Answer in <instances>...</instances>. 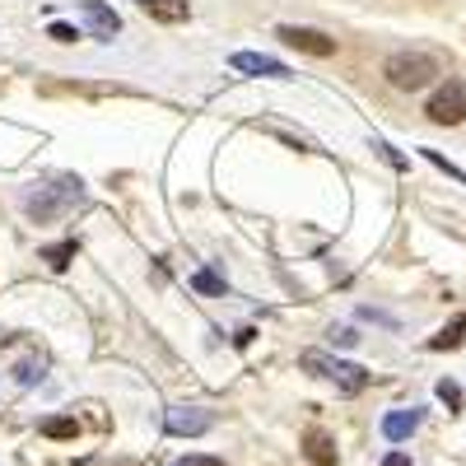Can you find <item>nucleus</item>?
<instances>
[{
    "mask_svg": "<svg viewBox=\"0 0 466 466\" xmlns=\"http://www.w3.org/2000/svg\"><path fill=\"white\" fill-rule=\"evenodd\" d=\"M382 75L387 85L401 89V94H415V89H430L434 75H439V61L430 52H392L382 61Z\"/></svg>",
    "mask_w": 466,
    "mask_h": 466,
    "instance_id": "f257e3e1",
    "label": "nucleus"
},
{
    "mask_svg": "<svg viewBox=\"0 0 466 466\" xmlns=\"http://www.w3.org/2000/svg\"><path fill=\"white\" fill-rule=\"evenodd\" d=\"M424 112H430L434 127H461V122H466V85H461V80H448V85L430 98V107H424Z\"/></svg>",
    "mask_w": 466,
    "mask_h": 466,
    "instance_id": "f03ea898",
    "label": "nucleus"
},
{
    "mask_svg": "<svg viewBox=\"0 0 466 466\" xmlns=\"http://www.w3.org/2000/svg\"><path fill=\"white\" fill-rule=\"evenodd\" d=\"M80 182H61V187H47V191H33V197L24 201V210L33 215V219H52V215H61L66 206H80Z\"/></svg>",
    "mask_w": 466,
    "mask_h": 466,
    "instance_id": "7ed1b4c3",
    "label": "nucleus"
},
{
    "mask_svg": "<svg viewBox=\"0 0 466 466\" xmlns=\"http://www.w3.org/2000/svg\"><path fill=\"white\" fill-rule=\"evenodd\" d=\"M303 369H318L322 378H331V382L340 387V392H350V397H355V392H364V387H369V373H364L360 364H345V360H322V355H303Z\"/></svg>",
    "mask_w": 466,
    "mask_h": 466,
    "instance_id": "20e7f679",
    "label": "nucleus"
},
{
    "mask_svg": "<svg viewBox=\"0 0 466 466\" xmlns=\"http://www.w3.org/2000/svg\"><path fill=\"white\" fill-rule=\"evenodd\" d=\"M276 37L294 52H308V56H336V37L318 33V28H303V24H280Z\"/></svg>",
    "mask_w": 466,
    "mask_h": 466,
    "instance_id": "39448f33",
    "label": "nucleus"
},
{
    "mask_svg": "<svg viewBox=\"0 0 466 466\" xmlns=\"http://www.w3.org/2000/svg\"><path fill=\"white\" fill-rule=\"evenodd\" d=\"M210 424H215V420H210V410H201V406H173L168 420H164V430H168L173 439H201Z\"/></svg>",
    "mask_w": 466,
    "mask_h": 466,
    "instance_id": "423d86ee",
    "label": "nucleus"
},
{
    "mask_svg": "<svg viewBox=\"0 0 466 466\" xmlns=\"http://www.w3.org/2000/svg\"><path fill=\"white\" fill-rule=\"evenodd\" d=\"M80 15H85V24H89V33L98 37V43H112V37L122 33V19H116V10L103 5V0H85Z\"/></svg>",
    "mask_w": 466,
    "mask_h": 466,
    "instance_id": "0eeeda50",
    "label": "nucleus"
},
{
    "mask_svg": "<svg viewBox=\"0 0 466 466\" xmlns=\"http://www.w3.org/2000/svg\"><path fill=\"white\" fill-rule=\"evenodd\" d=\"M228 66L243 70V75H266V80H289V66L276 61V56H261V52H233Z\"/></svg>",
    "mask_w": 466,
    "mask_h": 466,
    "instance_id": "6e6552de",
    "label": "nucleus"
},
{
    "mask_svg": "<svg viewBox=\"0 0 466 466\" xmlns=\"http://www.w3.org/2000/svg\"><path fill=\"white\" fill-rule=\"evenodd\" d=\"M420 420H424V415H420L415 406H410V410H387V415H382V439H387V443H406V439L420 430Z\"/></svg>",
    "mask_w": 466,
    "mask_h": 466,
    "instance_id": "1a4fd4ad",
    "label": "nucleus"
},
{
    "mask_svg": "<svg viewBox=\"0 0 466 466\" xmlns=\"http://www.w3.org/2000/svg\"><path fill=\"white\" fill-rule=\"evenodd\" d=\"M303 457L313 466H336V439L327 430H308L303 434Z\"/></svg>",
    "mask_w": 466,
    "mask_h": 466,
    "instance_id": "9d476101",
    "label": "nucleus"
},
{
    "mask_svg": "<svg viewBox=\"0 0 466 466\" xmlns=\"http://www.w3.org/2000/svg\"><path fill=\"white\" fill-rule=\"evenodd\" d=\"M136 5H140L149 19H159V24H182V19H191L187 0H136Z\"/></svg>",
    "mask_w": 466,
    "mask_h": 466,
    "instance_id": "9b49d317",
    "label": "nucleus"
},
{
    "mask_svg": "<svg viewBox=\"0 0 466 466\" xmlns=\"http://www.w3.org/2000/svg\"><path fill=\"white\" fill-rule=\"evenodd\" d=\"M461 340H466V313H457L439 336H430V350H457Z\"/></svg>",
    "mask_w": 466,
    "mask_h": 466,
    "instance_id": "f8f14e48",
    "label": "nucleus"
},
{
    "mask_svg": "<svg viewBox=\"0 0 466 466\" xmlns=\"http://www.w3.org/2000/svg\"><path fill=\"white\" fill-rule=\"evenodd\" d=\"M37 430H43L47 439H75V434H80V424H75L70 415H52V420L37 424Z\"/></svg>",
    "mask_w": 466,
    "mask_h": 466,
    "instance_id": "ddd939ff",
    "label": "nucleus"
},
{
    "mask_svg": "<svg viewBox=\"0 0 466 466\" xmlns=\"http://www.w3.org/2000/svg\"><path fill=\"white\" fill-rule=\"evenodd\" d=\"M191 289H201V294H215V299H224V276H215V270H197V276H191Z\"/></svg>",
    "mask_w": 466,
    "mask_h": 466,
    "instance_id": "4468645a",
    "label": "nucleus"
},
{
    "mask_svg": "<svg viewBox=\"0 0 466 466\" xmlns=\"http://www.w3.org/2000/svg\"><path fill=\"white\" fill-rule=\"evenodd\" d=\"M70 257H75V243H56V248H43V261H47L52 270H66V266H70Z\"/></svg>",
    "mask_w": 466,
    "mask_h": 466,
    "instance_id": "2eb2a0df",
    "label": "nucleus"
},
{
    "mask_svg": "<svg viewBox=\"0 0 466 466\" xmlns=\"http://www.w3.org/2000/svg\"><path fill=\"white\" fill-rule=\"evenodd\" d=\"M420 154H424V159H430V164H434L439 173H448V177H457V182L466 187V173H461L457 164H448V159H443V154H439V149H420Z\"/></svg>",
    "mask_w": 466,
    "mask_h": 466,
    "instance_id": "dca6fc26",
    "label": "nucleus"
},
{
    "mask_svg": "<svg viewBox=\"0 0 466 466\" xmlns=\"http://www.w3.org/2000/svg\"><path fill=\"white\" fill-rule=\"evenodd\" d=\"M434 392H439V401H448V410H461V387H457L452 378H443Z\"/></svg>",
    "mask_w": 466,
    "mask_h": 466,
    "instance_id": "f3484780",
    "label": "nucleus"
},
{
    "mask_svg": "<svg viewBox=\"0 0 466 466\" xmlns=\"http://www.w3.org/2000/svg\"><path fill=\"white\" fill-rule=\"evenodd\" d=\"M47 37H52V43H61V47H70L75 37H80V28H70V24H52V28H47Z\"/></svg>",
    "mask_w": 466,
    "mask_h": 466,
    "instance_id": "a211bd4d",
    "label": "nucleus"
},
{
    "mask_svg": "<svg viewBox=\"0 0 466 466\" xmlns=\"http://www.w3.org/2000/svg\"><path fill=\"white\" fill-rule=\"evenodd\" d=\"M373 149H378V154H382V159L392 164V168H401V173H406V159H401V154H397L392 145H387V140H373Z\"/></svg>",
    "mask_w": 466,
    "mask_h": 466,
    "instance_id": "6ab92c4d",
    "label": "nucleus"
},
{
    "mask_svg": "<svg viewBox=\"0 0 466 466\" xmlns=\"http://www.w3.org/2000/svg\"><path fill=\"white\" fill-rule=\"evenodd\" d=\"M173 466H224L219 457H201V452H191V457H177Z\"/></svg>",
    "mask_w": 466,
    "mask_h": 466,
    "instance_id": "aec40b11",
    "label": "nucleus"
},
{
    "mask_svg": "<svg viewBox=\"0 0 466 466\" xmlns=\"http://www.w3.org/2000/svg\"><path fill=\"white\" fill-rule=\"evenodd\" d=\"M331 340H336V345H355L360 336H355V331H350V327H340V331H331Z\"/></svg>",
    "mask_w": 466,
    "mask_h": 466,
    "instance_id": "412c9836",
    "label": "nucleus"
},
{
    "mask_svg": "<svg viewBox=\"0 0 466 466\" xmlns=\"http://www.w3.org/2000/svg\"><path fill=\"white\" fill-rule=\"evenodd\" d=\"M382 466H415V461H410L406 452H387V457H382Z\"/></svg>",
    "mask_w": 466,
    "mask_h": 466,
    "instance_id": "4be33fe9",
    "label": "nucleus"
}]
</instances>
